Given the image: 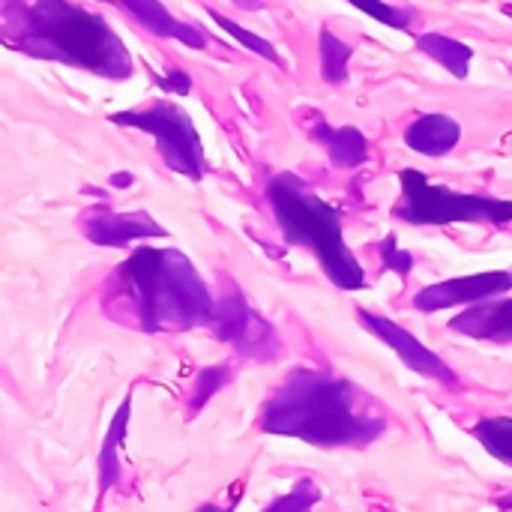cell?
Wrapping results in <instances>:
<instances>
[{
  "mask_svg": "<svg viewBox=\"0 0 512 512\" xmlns=\"http://www.w3.org/2000/svg\"><path fill=\"white\" fill-rule=\"evenodd\" d=\"M207 9V15L225 30V33H231V39L234 42H240L243 48H249V51H255L258 57H264V60H270L273 66H285V60L279 57V51L264 39V36H258V33H252V30H246V27H240L237 21H231L228 15H222V12H216L213 6H204Z\"/></svg>",
  "mask_w": 512,
  "mask_h": 512,
  "instance_id": "d6986e66",
  "label": "cell"
},
{
  "mask_svg": "<svg viewBox=\"0 0 512 512\" xmlns=\"http://www.w3.org/2000/svg\"><path fill=\"white\" fill-rule=\"evenodd\" d=\"M231 381V366H207L195 375V390L189 402V414H198L225 384Z\"/></svg>",
  "mask_w": 512,
  "mask_h": 512,
  "instance_id": "44dd1931",
  "label": "cell"
},
{
  "mask_svg": "<svg viewBox=\"0 0 512 512\" xmlns=\"http://www.w3.org/2000/svg\"><path fill=\"white\" fill-rule=\"evenodd\" d=\"M267 201L288 246H306L321 261L327 279L342 291H363L366 273L342 234V213L297 174H276L267 183Z\"/></svg>",
  "mask_w": 512,
  "mask_h": 512,
  "instance_id": "277c9868",
  "label": "cell"
},
{
  "mask_svg": "<svg viewBox=\"0 0 512 512\" xmlns=\"http://www.w3.org/2000/svg\"><path fill=\"white\" fill-rule=\"evenodd\" d=\"M135 24H141L147 33L159 36V39H174L180 45H189V48H207V30L201 24H189V21H180L174 18L159 0H114Z\"/></svg>",
  "mask_w": 512,
  "mask_h": 512,
  "instance_id": "8fae6325",
  "label": "cell"
},
{
  "mask_svg": "<svg viewBox=\"0 0 512 512\" xmlns=\"http://www.w3.org/2000/svg\"><path fill=\"white\" fill-rule=\"evenodd\" d=\"M354 9L366 12L369 18L393 27V30H411L417 24V12L411 6H393V3H384V0H348Z\"/></svg>",
  "mask_w": 512,
  "mask_h": 512,
  "instance_id": "ffe728a7",
  "label": "cell"
},
{
  "mask_svg": "<svg viewBox=\"0 0 512 512\" xmlns=\"http://www.w3.org/2000/svg\"><path fill=\"white\" fill-rule=\"evenodd\" d=\"M111 288L129 303L144 333H186L213 324L210 288L180 249H135L114 267Z\"/></svg>",
  "mask_w": 512,
  "mask_h": 512,
  "instance_id": "3957f363",
  "label": "cell"
},
{
  "mask_svg": "<svg viewBox=\"0 0 512 512\" xmlns=\"http://www.w3.org/2000/svg\"><path fill=\"white\" fill-rule=\"evenodd\" d=\"M357 321H360L369 333H375L387 348H393L396 357H399L411 372H417V375H423V378H432V381H438V384H444V387H450V390H459V387H462L459 375H456L432 348H426L414 333H408V330L399 327L396 321H390V318H384V315H375V312H366V309H357Z\"/></svg>",
  "mask_w": 512,
  "mask_h": 512,
  "instance_id": "ba28073f",
  "label": "cell"
},
{
  "mask_svg": "<svg viewBox=\"0 0 512 512\" xmlns=\"http://www.w3.org/2000/svg\"><path fill=\"white\" fill-rule=\"evenodd\" d=\"M318 45H321V78L327 84H345L354 48L345 39H339L330 27H321Z\"/></svg>",
  "mask_w": 512,
  "mask_h": 512,
  "instance_id": "e0dca14e",
  "label": "cell"
},
{
  "mask_svg": "<svg viewBox=\"0 0 512 512\" xmlns=\"http://www.w3.org/2000/svg\"><path fill=\"white\" fill-rule=\"evenodd\" d=\"M108 120L114 126L123 129H138L153 135L156 150L162 156V162L189 177V180H201L207 174V159H204V144L201 135L195 129V120L174 102H153L147 108H132V111H114L108 114Z\"/></svg>",
  "mask_w": 512,
  "mask_h": 512,
  "instance_id": "8992f818",
  "label": "cell"
},
{
  "mask_svg": "<svg viewBox=\"0 0 512 512\" xmlns=\"http://www.w3.org/2000/svg\"><path fill=\"white\" fill-rule=\"evenodd\" d=\"M462 141V123L447 114H423L405 129V144L423 156H447Z\"/></svg>",
  "mask_w": 512,
  "mask_h": 512,
  "instance_id": "4fadbf2b",
  "label": "cell"
},
{
  "mask_svg": "<svg viewBox=\"0 0 512 512\" xmlns=\"http://www.w3.org/2000/svg\"><path fill=\"white\" fill-rule=\"evenodd\" d=\"M312 138L327 150L330 162L336 168H360L369 162V141L357 126H327L318 120L312 126Z\"/></svg>",
  "mask_w": 512,
  "mask_h": 512,
  "instance_id": "5bb4252c",
  "label": "cell"
},
{
  "mask_svg": "<svg viewBox=\"0 0 512 512\" xmlns=\"http://www.w3.org/2000/svg\"><path fill=\"white\" fill-rule=\"evenodd\" d=\"M399 183H402V204H399L396 216L405 219L408 225L441 228V225L489 222V225L504 228L512 222V201H507V198L456 192L450 186L432 183L417 168H402Z\"/></svg>",
  "mask_w": 512,
  "mask_h": 512,
  "instance_id": "5b68a950",
  "label": "cell"
},
{
  "mask_svg": "<svg viewBox=\"0 0 512 512\" xmlns=\"http://www.w3.org/2000/svg\"><path fill=\"white\" fill-rule=\"evenodd\" d=\"M0 39L24 57L54 60L108 81H126L135 72L120 33L102 15L69 0H0Z\"/></svg>",
  "mask_w": 512,
  "mask_h": 512,
  "instance_id": "6da1fadb",
  "label": "cell"
},
{
  "mask_svg": "<svg viewBox=\"0 0 512 512\" xmlns=\"http://www.w3.org/2000/svg\"><path fill=\"white\" fill-rule=\"evenodd\" d=\"M84 234L90 243L114 249L129 246L132 240H150V237H168V228L159 225L150 213H111L105 207H96L84 216Z\"/></svg>",
  "mask_w": 512,
  "mask_h": 512,
  "instance_id": "30bf717a",
  "label": "cell"
},
{
  "mask_svg": "<svg viewBox=\"0 0 512 512\" xmlns=\"http://www.w3.org/2000/svg\"><path fill=\"white\" fill-rule=\"evenodd\" d=\"M512 288V273L507 270H489V273H474V276H462V279H447L438 285H429L423 291H417L414 297V309L417 312H444L453 306H471V303H483L492 300L504 291Z\"/></svg>",
  "mask_w": 512,
  "mask_h": 512,
  "instance_id": "9c48e42d",
  "label": "cell"
},
{
  "mask_svg": "<svg viewBox=\"0 0 512 512\" xmlns=\"http://www.w3.org/2000/svg\"><path fill=\"white\" fill-rule=\"evenodd\" d=\"M231 3H234L237 9H246V12H252V9H258V3H261V0H231Z\"/></svg>",
  "mask_w": 512,
  "mask_h": 512,
  "instance_id": "484cf974",
  "label": "cell"
},
{
  "mask_svg": "<svg viewBox=\"0 0 512 512\" xmlns=\"http://www.w3.org/2000/svg\"><path fill=\"white\" fill-rule=\"evenodd\" d=\"M417 48L432 57L435 63H441L450 75L456 78H468L471 75V60H474V48L447 36V33H420L417 36Z\"/></svg>",
  "mask_w": 512,
  "mask_h": 512,
  "instance_id": "9a60e30c",
  "label": "cell"
},
{
  "mask_svg": "<svg viewBox=\"0 0 512 512\" xmlns=\"http://www.w3.org/2000/svg\"><path fill=\"white\" fill-rule=\"evenodd\" d=\"M213 330H216L219 342L231 345L237 354H243L249 360L270 363L282 354V342H279L273 324L249 306V300L240 288H231L228 294H222L216 300Z\"/></svg>",
  "mask_w": 512,
  "mask_h": 512,
  "instance_id": "52a82bcc",
  "label": "cell"
},
{
  "mask_svg": "<svg viewBox=\"0 0 512 512\" xmlns=\"http://www.w3.org/2000/svg\"><path fill=\"white\" fill-rule=\"evenodd\" d=\"M450 330L468 339L510 345L512 342V297L510 300H483L471 303L450 321Z\"/></svg>",
  "mask_w": 512,
  "mask_h": 512,
  "instance_id": "7c38bea8",
  "label": "cell"
},
{
  "mask_svg": "<svg viewBox=\"0 0 512 512\" xmlns=\"http://www.w3.org/2000/svg\"><path fill=\"white\" fill-rule=\"evenodd\" d=\"M471 435L480 441V447L495 456L498 462L512 468V417H486L474 423Z\"/></svg>",
  "mask_w": 512,
  "mask_h": 512,
  "instance_id": "ac0fdd59",
  "label": "cell"
},
{
  "mask_svg": "<svg viewBox=\"0 0 512 512\" xmlns=\"http://www.w3.org/2000/svg\"><path fill=\"white\" fill-rule=\"evenodd\" d=\"M129 183H132V174H126V171L111 177V186H129Z\"/></svg>",
  "mask_w": 512,
  "mask_h": 512,
  "instance_id": "d4e9b609",
  "label": "cell"
},
{
  "mask_svg": "<svg viewBox=\"0 0 512 512\" xmlns=\"http://www.w3.org/2000/svg\"><path fill=\"white\" fill-rule=\"evenodd\" d=\"M258 429L327 450L369 447L387 429V417L354 381L297 366L261 405Z\"/></svg>",
  "mask_w": 512,
  "mask_h": 512,
  "instance_id": "7a4b0ae2",
  "label": "cell"
},
{
  "mask_svg": "<svg viewBox=\"0 0 512 512\" xmlns=\"http://www.w3.org/2000/svg\"><path fill=\"white\" fill-rule=\"evenodd\" d=\"M129 417H132V396H126L123 405L117 408V414H114V420L108 426L102 453H99V492L102 495L114 483H120V456H117V450L123 447V438H126V429H129Z\"/></svg>",
  "mask_w": 512,
  "mask_h": 512,
  "instance_id": "2e32d148",
  "label": "cell"
},
{
  "mask_svg": "<svg viewBox=\"0 0 512 512\" xmlns=\"http://www.w3.org/2000/svg\"><path fill=\"white\" fill-rule=\"evenodd\" d=\"M378 252H381L384 270H390V273H396V276H408V273H411L414 258H411V252L399 249L396 234H387V237H384V243L378 246Z\"/></svg>",
  "mask_w": 512,
  "mask_h": 512,
  "instance_id": "603a6c76",
  "label": "cell"
},
{
  "mask_svg": "<svg viewBox=\"0 0 512 512\" xmlns=\"http://www.w3.org/2000/svg\"><path fill=\"white\" fill-rule=\"evenodd\" d=\"M498 504H501V507H507V510H512V495H507V498H501Z\"/></svg>",
  "mask_w": 512,
  "mask_h": 512,
  "instance_id": "4316f807",
  "label": "cell"
},
{
  "mask_svg": "<svg viewBox=\"0 0 512 512\" xmlns=\"http://www.w3.org/2000/svg\"><path fill=\"white\" fill-rule=\"evenodd\" d=\"M156 84L168 93H177V96H189L192 93V78L183 72V69H168L162 75H156Z\"/></svg>",
  "mask_w": 512,
  "mask_h": 512,
  "instance_id": "cb8c5ba5",
  "label": "cell"
},
{
  "mask_svg": "<svg viewBox=\"0 0 512 512\" xmlns=\"http://www.w3.org/2000/svg\"><path fill=\"white\" fill-rule=\"evenodd\" d=\"M321 501V489H318V483L315 480H309V477H303L294 489H291V495H282V498H276L267 510L270 512H306L312 510L315 504Z\"/></svg>",
  "mask_w": 512,
  "mask_h": 512,
  "instance_id": "7402d4cb",
  "label": "cell"
}]
</instances>
